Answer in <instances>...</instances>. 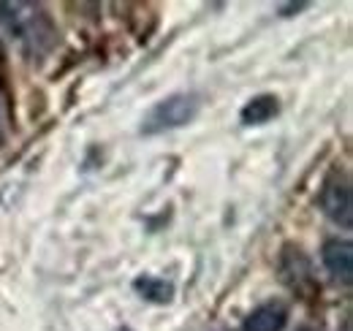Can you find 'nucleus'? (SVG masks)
Wrapping results in <instances>:
<instances>
[{
    "label": "nucleus",
    "instance_id": "obj_2",
    "mask_svg": "<svg viewBox=\"0 0 353 331\" xmlns=\"http://www.w3.org/2000/svg\"><path fill=\"white\" fill-rule=\"evenodd\" d=\"M201 112V98L196 92H174L163 101H158L141 123V133L144 136H158L166 130H174L182 125L193 123Z\"/></svg>",
    "mask_w": 353,
    "mask_h": 331
},
{
    "label": "nucleus",
    "instance_id": "obj_10",
    "mask_svg": "<svg viewBox=\"0 0 353 331\" xmlns=\"http://www.w3.org/2000/svg\"><path fill=\"white\" fill-rule=\"evenodd\" d=\"M302 331H315V329H302Z\"/></svg>",
    "mask_w": 353,
    "mask_h": 331
},
{
    "label": "nucleus",
    "instance_id": "obj_9",
    "mask_svg": "<svg viewBox=\"0 0 353 331\" xmlns=\"http://www.w3.org/2000/svg\"><path fill=\"white\" fill-rule=\"evenodd\" d=\"M6 77H8V60H6V49L0 43V84H6Z\"/></svg>",
    "mask_w": 353,
    "mask_h": 331
},
{
    "label": "nucleus",
    "instance_id": "obj_6",
    "mask_svg": "<svg viewBox=\"0 0 353 331\" xmlns=\"http://www.w3.org/2000/svg\"><path fill=\"white\" fill-rule=\"evenodd\" d=\"M288 323V310L280 301H266L261 307H256L245 321L242 331H283Z\"/></svg>",
    "mask_w": 353,
    "mask_h": 331
},
{
    "label": "nucleus",
    "instance_id": "obj_11",
    "mask_svg": "<svg viewBox=\"0 0 353 331\" xmlns=\"http://www.w3.org/2000/svg\"><path fill=\"white\" fill-rule=\"evenodd\" d=\"M123 331H128V329H123Z\"/></svg>",
    "mask_w": 353,
    "mask_h": 331
},
{
    "label": "nucleus",
    "instance_id": "obj_4",
    "mask_svg": "<svg viewBox=\"0 0 353 331\" xmlns=\"http://www.w3.org/2000/svg\"><path fill=\"white\" fill-rule=\"evenodd\" d=\"M280 277L283 283L296 293H310L315 290V277H312V263L296 245H285L280 252Z\"/></svg>",
    "mask_w": 353,
    "mask_h": 331
},
{
    "label": "nucleus",
    "instance_id": "obj_3",
    "mask_svg": "<svg viewBox=\"0 0 353 331\" xmlns=\"http://www.w3.org/2000/svg\"><path fill=\"white\" fill-rule=\"evenodd\" d=\"M318 204L323 209V214L343 225V228H351L353 225V190H351V179L343 174V171H332L323 185H321V193H318Z\"/></svg>",
    "mask_w": 353,
    "mask_h": 331
},
{
    "label": "nucleus",
    "instance_id": "obj_5",
    "mask_svg": "<svg viewBox=\"0 0 353 331\" xmlns=\"http://www.w3.org/2000/svg\"><path fill=\"white\" fill-rule=\"evenodd\" d=\"M321 261L334 283L340 285L353 283V245L348 239H326L321 248Z\"/></svg>",
    "mask_w": 353,
    "mask_h": 331
},
{
    "label": "nucleus",
    "instance_id": "obj_8",
    "mask_svg": "<svg viewBox=\"0 0 353 331\" xmlns=\"http://www.w3.org/2000/svg\"><path fill=\"white\" fill-rule=\"evenodd\" d=\"M133 290H136L141 299L152 301V304H169V301L174 299V283L161 280V277H152V274L136 277V280H133Z\"/></svg>",
    "mask_w": 353,
    "mask_h": 331
},
{
    "label": "nucleus",
    "instance_id": "obj_1",
    "mask_svg": "<svg viewBox=\"0 0 353 331\" xmlns=\"http://www.w3.org/2000/svg\"><path fill=\"white\" fill-rule=\"evenodd\" d=\"M0 22L33 57L46 54L57 41L49 14L36 3H0Z\"/></svg>",
    "mask_w": 353,
    "mask_h": 331
},
{
    "label": "nucleus",
    "instance_id": "obj_7",
    "mask_svg": "<svg viewBox=\"0 0 353 331\" xmlns=\"http://www.w3.org/2000/svg\"><path fill=\"white\" fill-rule=\"evenodd\" d=\"M277 114H280V98L272 95V92H261V95H253L242 106L239 120L245 125H266L272 123Z\"/></svg>",
    "mask_w": 353,
    "mask_h": 331
}]
</instances>
